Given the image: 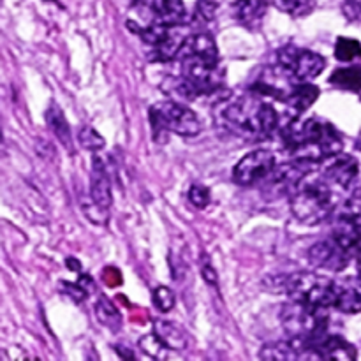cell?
<instances>
[{"instance_id":"cell-18","label":"cell","mask_w":361,"mask_h":361,"mask_svg":"<svg viewBox=\"0 0 361 361\" xmlns=\"http://www.w3.org/2000/svg\"><path fill=\"white\" fill-rule=\"evenodd\" d=\"M334 307L344 314L361 312V275L338 284Z\"/></svg>"},{"instance_id":"cell-36","label":"cell","mask_w":361,"mask_h":361,"mask_svg":"<svg viewBox=\"0 0 361 361\" xmlns=\"http://www.w3.org/2000/svg\"><path fill=\"white\" fill-rule=\"evenodd\" d=\"M115 351L118 353V356H122V358H129V360H136V355H134L133 351H130V349H126V348H122V345H115Z\"/></svg>"},{"instance_id":"cell-8","label":"cell","mask_w":361,"mask_h":361,"mask_svg":"<svg viewBox=\"0 0 361 361\" xmlns=\"http://www.w3.org/2000/svg\"><path fill=\"white\" fill-rule=\"evenodd\" d=\"M127 25H129L130 30L140 35V39L148 48V55L154 62H171V60H175L180 51V46L185 39L176 30L178 27H168V25L159 23V21H154L147 27H134L129 21H127Z\"/></svg>"},{"instance_id":"cell-33","label":"cell","mask_w":361,"mask_h":361,"mask_svg":"<svg viewBox=\"0 0 361 361\" xmlns=\"http://www.w3.org/2000/svg\"><path fill=\"white\" fill-rule=\"evenodd\" d=\"M200 270H201V275H203L204 282H207L208 286H212L214 289H217L219 288V277H217V271H215L214 264H212L210 257L208 256L201 257Z\"/></svg>"},{"instance_id":"cell-38","label":"cell","mask_w":361,"mask_h":361,"mask_svg":"<svg viewBox=\"0 0 361 361\" xmlns=\"http://www.w3.org/2000/svg\"><path fill=\"white\" fill-rule=\"evenodd\" d=\"M356 259H358V275H361V256L356 257Z\"/></svg>"},{"instance_id":"cell-9","label":"cell","mask_w":361,"mask_h":361,"mask_svg":"<svg viewBox=\"0 0 361 361\" xmlns=\"http://www.w3.org/2000/svg\"><path fill=\"white\" fill-rule=\"evenodd\" d=\"M277 63L291 80L310 81L323 73L326 59L312 49L286 44L277 51Z\"/></svg>"},{"instance_id":"cell-7","label":"cell","mask_w":361,"mask_h":361,"mask_svg":"<svg viewBox=\"0 0 361 361\" xmlns=\"http://www.w3.org/2000/svg\"><path fill=\"white\" fill-rule=\"evenodd\" d=\"M150 115L154 140L162 141L164 134H178L183 137H192L201 133V120L196 111L176 101L155 102L148 111Z\"/></svg>"},{"instance_id":"cell-11","label":"cell","mask_w":361,"mask_h":361,"mask_svg":"<svg viewBox=\"0 0 361 361\" xmlns=\"http://www.w3.org/2000/svg\"><path fill=\"white\" fill-rule=\"evenodd\" d=\"M277 166L275 155L270 150L257 148L249 152L233 169V182L240 187H252L263 183Z\"/></svg>"},{"instance_id":"cell-25","label":"cell","mask_w":361,"mask_h":361,"mask_svg":"<svg viewBox=\"0 0 361 361\" xmlns=\"http://www.w3.org/2000/svg\"><path fill=\"white\" fill-rule=\"evenodd\" d=\"M268 2L293 18L309 16L316 9V0H268Z\"/></svg>"},{"instance_id":"cell-23","label":"cell","mask_w":361,"mask_h":361,"mask_svg":"<svg viewBox=\"0 0 361 361\" xmlns=\"http://www.w3.org/2000/svg\"><path fill=\"white\" fill-rule=\"evenodd\" d=\"M330 85L348 92H361V66L341 67L330 76Z\"/></svg>"},{"instance_id":"cell-10","label":"cell","mask_w":361,"mask_h":361,"mask_svg":"<svg viewBox=\"0 0 361 361\" xmlns=\"http://www.w3.org/2000/svg\"><path fill=\"white\" fill-rule=\"evenodd\" d=\"M331 238L351 257L361 256V196L351 197L341 208Z\"/></svg>"},{"instance_id":"cell-1","label":"cell","mask_w":361,"mask_h":361,"mask_svg":"<svg viewBox=\"0 0 361 361\" xmlns=\"http://www.w3.org/2000/svg\"><path fill=\"white\" fill-rule=\"evenodd\" d=\"M175 60L180 63V76H169L164 81L166 94L194 101L221 95L226 90V73L221 67L217 44L208 32L187 35Z\"/></svg>"},{"instance_id":"cell-5","label":"cell","mask_w":361,"mask_h":361,"mask_svg":"<svg viewBox=\"0 0 361 361\" xmlns=\"http://www.w3.org/2000/svg\"><path fill=\"white\" fill-rule=\"evenodd\" d=\"M289 200L295 219L305 226H319L335 212V192L324 175L303 176Z\"/></svg>"},{"instance_id":"cell-20","label":"cell","mask_w":361,"mask_h":361,"mask_svg":"<svg viewBox=\"0 0 361 361\" xmlns=\"http://www.w3.org/2000/svg\"><path fill=\"white\" fill-rule=\"evenodd\" d=\"M46 123H48L49 130L55 134V137L59 140V143L66 148L67 152L73 154V134H71L69 122H67L66 115H63L62 109L56 104H51L46 109Z\"/></svg>"},{"instance_id":"cell-34","label":"cell","mask_w":361,"mask_h":361,"mask_svg":"<svg viewBox=\"0 0 361 361\" xmlns=\"http://www.w3.org/2000/svg\"><path fill=\"white\" fill-rule=\"evenodd\" d=\"M342 13L351 23H361V0H344Z\"/></svg>"},{"instance_id":"cell-4","label":"cell","mask_w":361,"mask_h":361,"mask_svg":"<svg viewBox=\"0 0 361 361\" xmlns=\"http://www.w3.org/2000/svg\"><path fill=\"white\" fill-rule=\"evenodd\" d=\"M328 314L323 307L307 305L291 300L281 310V324L289 341L300 349L302 358H314L317 345L328 337Z\"/></svg>"},{"instance_id":"cell-12","label":"cell","mask_w":361,"mask_h":361,"mask_svg":"<svg viewBox=\"0 0 361 361\" xmlns=\"http://www.w3.org/2000/svg\"><path fill=\"white\" fill-rule=\"evenodd\" d=\"M349 261H351V256L334 238L321 240L314 243L309 250V263L317 270L337 274L348 267Z\"/></svg>"},{"instance_id":"cell-16","label":"cell","mask_w":361,"mask_h":361,"mask_svg":"<svg viewBox=\"0 0 361 361\" xmlns=\"http://www.w3.org/2000/svg\"><path fill=\"white\" fill-rule=\"evenodd\" d=\"M150 9L155 21L168 27H180L187 21L183 0H150Z\"/></svg>"},{"instance_id":"cell-26","label":"cell","mask_w":361,"mask_h":361,"mask_svg":"<svg viewBox=\"0 0 361 361\" xmlns=\"http://www.w3.org/2000/svg\"><path fill=\"white\" fill-rule=\"evenodd\" d=\"M137 344H140V349L145 353V355L150 356V358L154 360H166L168 358L169 351H171V349H169L168 345H166L155 334L143 335V337L137 341Z\"/></svg>"},{"instance_id":"cell-22","label":"cell","mask_w":361,"mask_h":361,"mask_svg":"<svg viewBox=\"0 0 361 361\" xmlns=\"http://www.w3.org/2000/svg\"><path fill=\"white\" fill-rule=\"evenodd\" d=\"M95 317H97L102 326L109 328L111 331H118L120 326H122V316H120L118 309L104 295L99 296L97 302H95Z\"/></svg>"},{"instance_id":"cell-29","label":"cell","mask_w":361,"mask_h":361,"mask_svg":"<svg viewBox=\"0 0 361 361\" xmlns=\"http://www.w3.org/2000/svg\"><path fill=\"white\" fill-rule=\"evenodd\" d=\"M152 300H154V305L157 307L159 312L166 314L175 307V293L171 291L166 286H159V288L154 289L152 293Z\"/></svg>"},{"instance_id":"cell-21","label":"cell","mask_w":361,"mask_h":361,"mask_svg":"<svg viewBox=\"0 0 361 361\" xmlns=\"http://www.w3.org/2000/svg\"><path fill=\"white\" fill-rule=\"evenodd\" d=\"M317 97H319V88L316 85L309 81H296L284 102L289 108L296 109V113H303L317 101Z\"/></svg>"},{"instance_id":"cell-15","label":"cell","mask_w":361,"mask_h":361,"mask_svg":"<svg viewBox=\"0 0 361 361\" xmlns=\"http://www.w3.org/2000/svg\"><path fill=\"white\" fill-rule=\"evenodd\" d=\"M236 23L247 30H259L268 11L267 0H235L231 6Z\"/></svg>"},{"instance_id":"cell-37","label":"cell","mask_w":361,"mask_h":361,"mask_svg":"<svg viewBox=\"0 0 361 361\" xmlns=\"http://www.w3.org/2000/svg\"><path fill=\"white\" fill-rule=\"evenodd\" d=\"M66 264H67V268H69V270L80 271V261L74 259V257H67Z\"/></svg>"},{"instance_id":"cell-6","label":"cell","mask_w":361,"mask_h":361,"mask_svg":"<svg viewBox=\"0 0 361 361\" xmlns=\"http://www.w3.org/2000/svg\"><path fill=\"white\" fill-rule=\"evenodd\" d=\"M264 286L268 288L267 291L286 293L295 302L323 309L335 305L338 289V282L310 271H298L284 277H267Z\"/></svg>"},{"instance_id":"cell-32","label":"cell","mask_w":361,"mask_h":361,"mask_svg":"<svg viewBox=\"0 0 361 361\" xmlns=\"http://www.w3.org/2000/svg\"><path fill=\"white\" fill-rule=\"evenodd\" d=\"M60 288H62L63 295L69 296L74 303H81L83 300H87V296L90 293L83 288V286L78 282V284H69V282H60Z\"/></svg>"},{"instance_id":"cell-2","label":"cell","mask_w":361,"mask_h":361,"mask_svg":"<svg viewBox=\"0 0 361 361\" xmlns=\"http://www.w3.org/2000/svg\"><path fill=\"white\" fill-rule=\"evenodd\" d=\"M284 147L295 159L319 164L341 154L344 141L328 120L310 116L295 120L282 130Z\"/></svg>"},{"instance_id":"cell-13","label":"cell","mask_w":361,"mask_h":361,"mask_svg":"<svg viewBox=\"0 0 361 361\" xmlns=\"http://www.w3.org/2000/svg\"><path fill=\"white\" fill-rule=\"evenodd\" d=\"M323 175L326 176L328 182H331V185L345 190L356 182V178H358L360 164L355 157H351V155L338 154L335 155V157H331L330 164H326Z\"/></svg>"},{"instance_id":"cell-14","label":"cell","mask_w":361,"mask_h":361,"mask_svg":"<svg viewBox=\"0 0 361 361\" xmlns=\"http://www.w3.org/2000/svg\"><path fill=\"white\" fill-rule=\"evenodd\" d=\"M90 197L97 207L109 210L113 203L111 194V178L106 169L104 161L99 155L92 157V169H90Z\"/></svg>"},{"instance_id":"cell-19","label":"cell","mask_w":361,"mask_h":361,"mask_svg":"<svg viewBox=\"0 0 361 361\" xmlns=\"http://www.w3.org/2000/svg\"><path fill=\"white\" fill-rule=\"evenodd\" d=\"M154 334L168 345L171 351H182L189 344V337L187 331L183 330L180 324L173 323V321L159 319L154 323Z\"/></svg>"},{"instance_id":"cell-35","label":"cell","mask_w":361,"mask_h":361,"mask_svg":"<svg viewBox=\"0 0 361 361\" xmlns=\"http://www.w3.org/2000/svg\"><path fill=\"white\" fill-rule=\"evenodd\" d=\"M102 281H104V284L109 286V288H116V286L122 284V274H120L116 268L108 267L102 270Z\"/></svg>"},{"instance_id":"cell-3","label":"cell","mask_w":361,"mask_h":361,"mask_svg":"<svg viewBox=\"0 0 361 361\" xmlns=\"http://www.w3.org/2000/svg\"><path fill=\"white\" fill-rule=\"evenodd\" d=\"M221 126L226 133L250 141L268 140L279 127V113L274 106L254 95H245L222 108Z\"/></svg>"},{"instance_id":"cell-24","label":"cell","mask_w":361,"mask_h":361,"mask_svg":"<svg viewBox=\"0 0 361 361\" xmlns=\"http://www.w3.org/2000/svg\"><path fill=\"white\" fill-rule=\"evenodd\" d=\"M261 360H271V361H281V360H298L302 358V353L300 349L293 344L291 341L284 342H270V344H264L263 349L259 351Z\"/></svg>"},{"instance_id":"cell-30","label":"cell","mask_w":361,"mask_h":361,"mask_svg":"<svg viewBox=\"0 0 361 361\" xmlns=\"http://www.w3.org/2000/svg\"><path fill=\"white\" fill-rule=\"evenodd\" d=\"M189 201L194 204L196 208H200V210H203V208H207L208 204H210V189L204 185H200V183H194V185H190L189 189Z\"/></svg>"},{"instance_id":"cell-31","label":"cell","mask_w":361,"mask_h":361,"mask_svg":"<svg viewBox=\"0 0 361 361\" xmlns=\"http://www.w3.org/2000/svg\"><path fill=\"white\" fill-rule=\"evenodd\" d=\"M217 14V2L215 0H197L196 2V20L201 23H208Z\"/></svg>"},{"instance_id":"cell-28","label":"cell","mask_w":361,"mask_h":361,"mask_svg":"<svg viewBox=\"0 0 361 361\" xmlns=\"http://www.w3.org/2000/svg\"><path fill=\"white\" fill-rule=\"evenodd\" d=\"M78 140L80 145L88 152H99L104 148L106 140L90 126H81L80 133H78Z\"/></svg>"},{"instance_id":"cell-27","label":"cell","mask_w":361,"mask_h":361,"mask_svg":"<svg viewBox=\"0 0 361 361\" xmlns=\"http://www.w3.org/2000/svg\"><path fill=\"white\" fill-rule=\"evenodd\" d=\"M335 59L341 62H353L361 59V42L356 39L338 37L335 42Z\"/></svg>"},{"instance_id":"cell-17","label":"cell","mask_w":361,"mask_h":361,"mask_svg":"<svg viewBox=\"0 0 361 361\" xmlns=\"http://www.w3.org/2000/svg\"><path fill=\"white\" fill-rule=\"evenodd\" d=\"M356 356L355 345L337 335H328L314 351V360H356Z\"/></svg>"}]
</instances>
